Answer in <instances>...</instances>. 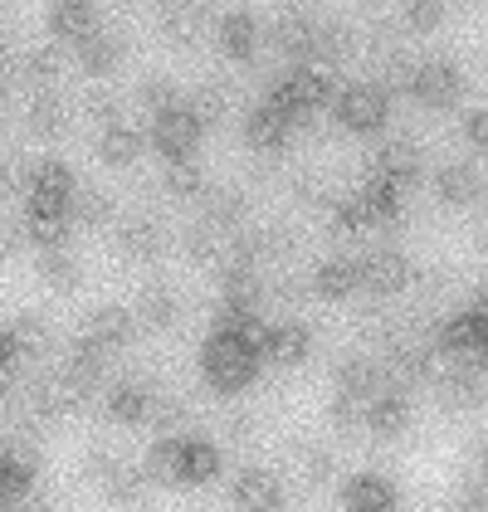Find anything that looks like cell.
<instances>
[{"label":"cell","instance_id":"obj_7","mask_svg":"<svg viewBox=\"0 0 488 512\" xmlns=\"http://www.w3.org/2000/svg\"><path fill=\"white\" fill-rule=\"evenodd\" d=\"M215 40H220V49H225V59L249 64L254 49H259V40H264V30H259V20H254L249 10H230V15L215 20Z\"/></svg>","mask_w":488,"mask_h":512},{"label":"cell","instance_id":"obj_37","mask_svg":"<svg viewBox=\"0 0 488 512\" xmlns=\"http://www.w3.org/2000/svg\"><path fill=\"white\" fill-rule=\"evenodd\" d=\"M88 118L108 132V127H122V108L113 103V98H93V103H88Z\"/></svg>","mask_w":488,"mask_h":512},{"label":"cell","instance_id":"obj_12","mask_svg":"<svg viewBox=\"0 0 488 512\" xmlns=\"http://www.w3.org/2000/svg\"><path fill=\"white\" fill-rule=\"evenodd\" d=\"M303 356H308V327H264L259 361H269V366H298Z\"/></svg>","mask_w":488,"mask_h":512},{"label":"cell","instance_id":"obj_11","mask_svg":"<svg viewBox=\"0 0 488 512\" xmlns=\"http://www.w3.org/2000/svg\"><path fill=\"white\" fill-rule=\"evenodd\" d=\"M440 347H445L449 356H459V361H474V356H484V313H479V308L459 313L445 327V332H440Z\"/></svg>","mask_w":488,"mask_h":512},{"label":"cell","instance_id":"obj_41","mask_svg":"<svg viewBox=\"0 0 488 512\" xmlns=\"http://www.w3.org/2000/svg\"><path fill=\"white\" fill-rule=\"evenodd\" d=\"M469 5H479V0H469Z\"/></svg>","mask_w":488,"mask_h":512},{"label":"cell","instance_id":"obj_30","mask_svg":"<svg viewBox=\"0 0 488 512\" xmlns=\"http://www.w3.org/2000/svg\"><path fill=\"white\" fill-rule=\"evenodd\" d=\"M40 274H44L49 288L69 293V288H79V259H74V254H64V249H44L40 254Z\"/></svg>","mask_w":488,"mask_h":512},{"label":"cell","instance_id":"obj_10","mask_svg":"<svg viewBox=\"0 0 488 512\" xmlns=\"http://www.w3.org/2000/svg\"><path fill=\"white\" fill-rule=\"evenodd\" d=\"M235 508L240 512H279L284 508V488L279 478L264 469H244L235 483Z\"/></svg>","mask_w":488,"mask_h":512},{"label":"cell","instance_id":"obj_3","mask_svg":"<svg viewBox=\"0 0 488 512\" xmlns=\"http://www.w3.org/2000/svg\"><path fill=\"white\" fill-rule=\"evenodd\" d=\"M201 137H205V127L191 118V108H186V103H181V108H171V113H162V118H152V147H157L171 166L196 161Z\"/></svg>","mask_w":488,"mask_h":512},{"label":"cell","instance_id":"obj_15","mask_svg":"<svg viewBox=\"0 0 488 512\" xmlns=\"http://www.w3.org/2000/svg\"><path fill=\"white\" fill-rule=\"evenodd\" d=\"M352 54H357V35H352L342 20H323V25H313V69L337 64V59H352Z\"/></svg>","mask_w":488,"mask_h":512},{"label":"cell","instance_id":"obj_40","mask_svg":"<svg viewBox=\"0 0 488 512\" xmlns=\"http://www.w3.org/2000/svg\"><path fill=\"white\" fill-rule=\"evenodd\" d=\"M362 5H376V0H362Z\"/></svg>","mask_w":488,"mask_h":512},{"label":"cell","instance_id":"obj_36","mask_svg":"<svg viewBox=\"0 0 488 512\" xmlns=\"http://www.w3.org/2000/svg\"><path fill=\"white\" fill-rule=\"evenodd\" d=\"M69 235V220H30V239L40 244V249H59Z\"/></svg>","mask_w":488,"mask_h":512},{"label":"cell","instance_id":"obj_35","mask_svg":"<svg viewBox=\"0 0 488 512\" xmlns=\"http://www.w3.org/2000/svg\"><path fill=\"white\" fill-rule=\"evenodd\" d=\"M108 215H113V205H108V200L74 186V196H69V220H83V225H103Z\"/></svg>","mask_w":488,"mask_h":512},{"label":"cell","instance_id":"obj_14","mask_svg":"<svg viewBox=\"0 0 488 512\" xmlns=\"http://www.w3.org/2000/svg\"><path fill=\"white\" fill-rule=\"evenodd\" d=\"M244 137H249V147H259V152H279L288 137H293V127H288L284 113H274L269 103H259L249 122H244Z\"/></svg>","mask_w":488,"mask_h":512},{"label":"cell","instance_id":"obj_19","mask_svg":"<svg viewBox=\"0 0 488 512\" xmlns=\"http://www.w3.org/2000/svg\"><path fill=\"white\" fill-rule=\"evenodd\" d=\"M479 171L474 166H459V161H449V166H440V176H435V191H440V200L445 205H474L479 200Z\"/></svg>","mask_w":488,"mask_h":512},{"label":"cell","instance_id":"obj_8","mask_svg":"<svg viewBox=\"0 0 488 512\" xmlns=\"http://www.w3.org/2000/svg\"><path fill=\"white\" fill-rule=\"evenodd\" d=\"M93 30H98L93 0H54V10H49V35H54V44H69L74 49Z\"/></svg>","mask_w":488,"mask_h":512},{"label":"cell","instance_id":"obj_33","mask_svg":"<svg viewBox=\"0 0 488 512\" xmlns=\"http://www.w3.org/2000/svg\"><path fill=\"white\" fill-rule=\"evenodd\" d=\"M166 191L176 200H201L205 196V176L196 161H181V166H166Z\"/></svg>","mask_w":488,"mask_h":512},{"label":"cell","instance_id":"obj_26","mask_svg":"<svg viewBox=\"0 0 488 512\" xmlns=\"http://www.w3.org/2000/svg\"><path fill=\"white\" fill-rule=\"evenodd\" d=\"M176 313H181L176 293L157 283V288H147V293L137 298V313H132V317H137V322H147V327H171V322H176Z\"/></svg>","mask_w":488,"mask_h":512},{"label":"cell","instance_id":"obj_1","mask_svg":"<svg viewBox=\"0 0 488 512\" xmlns=\"http://www.w3.org/2000/svg\"><path fill=\"white\" fill-rule=\"evenodd\" d=\"M259 347L244 337L240 327H215L210 332V342H205V352H201V371H205V381L215 386V391H244L254 376H259Z\"/></svg>","mask_w":488,"mask_h":512},{"label":"cell","instance_id":"obj_9","mask_svg":"<svg viewBox=\"0 0 488 512\" xmlns=\"http://www.w3.org/2000/svg\"><path fill=\"white\" fill-rule=\"evenodd\" d=\"M74 54H79L83 74H93V79H108V74H118L122 69V40L113 35V30H93V35H83L79 44H74Z\"/></svg>","mask_w":488,"mask_h":512},{"label":"cell","instance_id":"obj_31","mask_svg":"<svg viewBox=\"0 0 488 512\" xmlns=\"http://www.w3.org/2000/svg\"><path fill=\"white\" fill-rule=\"evenodd\" d=\"M137 103H142L147 118H162V113H171V108H181L186 98H181V88H176L171 79H147L142 88H137Z\"/></svg>","mask_w":488,"mask_h":512},{"label":"cell","instance_id":"obj_29","mask_svg":"<svg viewBox=\"0 0 488 512\" xmlns=\"http://www.w3.org/2000/svg\"><path fill=\"white\" fill-rule=\"evenodd\" d=\"M147 410H152V395L142 391V386H118V391L108 395V415H113L118 425H137V420H147Z\"/></svg>","mask_w":488,"mask_h":512},{"label":"cell","instance_id":"obj_6","mask_svg":"<svg viewBox=\"0 0 488 512\" xmlns=\"http://www.w3.org/2000/svg\"><path fill=\"white\" fill-rule=\"evenodd\" d=\"M342 508L347 512H396V483L381 473H352L342 483Z\"/></svg>","mask_w":488,"mask_h":512},{"label":"cell","instance_id":"obj_24","mask_svg":"<svg viewBox=\"0 0 488 512\" xmlns=\"http://www.w3.org/2000/svg\"><path fill=\"white\" fill-rule=\"evenodd\" d=\"M415 176H420V147H415V142H391V147H381V181L406 186Z\"/></svg>","mask_w":488,"mask_h":512},{"label":"cell","instance_id":"obj_34","mask_svg":"<svg viewBox=\"0 0 488 512\" xmlns=\"http://www.w3.org/2000/svg\"><path fill=\"white\" fill-rule=\"evenodd\" d=\"M186 254L196 264H215V259H225V239H220V230H210V225H196L186 235Z\"/></svg>","mask_w":488,"mask_h":512},{"label":"cell","instance_id":"obj_13","mask_svg":"<svg viewBox=\"0 0 488 512\" xmlns=\"http://www.w3.org/2000/svg\"><path fill=\"white\" fill-rule=\"evenodd\" d=\"M132 332H137V317L127 313V308H98V313L88 317V337H83V342H93V347L103 352V347L132 342Z\"/></svg>","mask_w":488,"mask_h":512},{"label":"cell","instance_id":"obj_38","mask_svg":"<svg viewBox=\"0 0 488 512\" xmlns=\"http://www.w3.org/2000/svg\"><path fill=\"white\" fill-rule=\"evenodd\" d=\"M303 469H308V478H318V483H323L327 473H332V459H327L323 449H308V454H303Z\"/></svg>","mask_w":488,"mask_h":512},{"label":"cell","instance_id":"obj_18","mask_svg":"<svg viewBox=\"0 0 488 512\" xmlns=\"http://www.w3.org/2000/svg\"><path fill=\"white\" fill-rule=\"evenodd\" d=\"M220 473V449L210 439H181V483L196 488Z\"/></svg>","mask_w":488,"mask_h":512},{"label":"cell","instance_id":"obj_16","mask_svg":"<svg viewBox=\"0 0 488 512\" xmlns=\"http://www.w3.org/2000/svg\"><path fill=\"white\" fill-rule=\"evenodd\" d=\"M142 483H162V488H181V439L162 434L142 464Z\"/></svg>","mask_w":488,"mask_h":512},{"label":"cell","instance_id":"obj_25","mask_svg":"<svg viewBox=\"0 0 488 512\" xmlns=\"http://www.w3.org/2000/svg\"><path fill=\"white\" fill-rule=\"evenodd\" d=\"M201 25H205V5H196V0H171V10H166V40L196 44Z\"/></svg>","mask_w":488,"mask_h":512},{"label":"cell","instance_id":"obj_39","mask_svg":"<svg viewBox=\"0 0 488 512\" xmlns=\"http://www.w3.org/2000/svg\"><path fill=\"white\" fill-rule=\"evenodd\" d=\"M464 137H469L474 147H484V137H488V122H484V113H469V118H464Z\"/></svg>","mask_w":488,"mask_h":512},{"label":"cell","instance_id":"obj_4","mask_svg":"<svg viewBox=\"0 0 488 512\" xmlns=\"http://www.w3.org/2000/svg\"><path fill=\"white\" fill-rule=\"evenodd\" d=\"M406 93L420 103V108H454V103L464 98V69H459V64H449V59L415 64Z\"/></svg>","mask_w":488,"mask_h":512},{"label":"cell","instance_id":"obj_5","mask_svg":"<svg viewBox=\"0 0 488 512\" xmlns=\"http://www.w3.org/2000/svg\"><path fill=\"white\" fill-rule=\"evenodd\" d=\"M357 288L376 293V298H396L410 288V264L396 249H376V254L357 259Z\"/></svg>","mask_w":488,"mask_h":512},{"label":"cell","instance_id":"obj_23","mask_svg":"<svg viewBox=\"0 0 488 512\" xmlns=\"http://www.w3.org/2000/svg\"><path fill=\"white\" fill-rule=\"evenodd\" d=\"M59 64H64L59 44H49V49H30V54L20 59V83H30L35 93H49L54 79H59Z\"/></svg>","mask_w":488,"mask_h":512},{"label":"cell","instance_id":"obj_17","mask_svg":"<svg viewBox=\"0 0 488 512\" xmlns=\"http://www.w3.org/2000/svg\"><path fill=\"white\" fill-rule=\"evenodd\" d=\"M142 152H147V137H142L137 127H127V122H122V127H108V132L98 137V161H103V166H132Z\"/></svg>","mask_w":488,"mask_h":512},{"label":"cell","instance_id":"obj_22","mask_svg":"<svg viewBox=\"0 0 488 512\" xmlns=\"http://www.w3.org/2000/svg\"><path fill=\"white\" fill-rule=\"evenodd\" d=\"M313 288L323 293L327 303H342V298H352V293H357V259H327V264H318Z\"/></svg>","mask_w":488,"mask_h":512},{"label":"cell","instance_id":"obj_20","mask_svg":"<svg viewBox=\"0 0 488 512\" xmlns=\"http://www.w3.org/2000/svg\"><path fill=\"white\" fill-rule=\"evenodd\" d=\"M64 122H69V108H64V98H59L54 88L30 98V108H25V127H30L35 137H59V132H64Z\"/></svg>","mask_w":488,"mask_h":512},{"label":"cell","instance_id":"obj_28","mask_svg":"<svg viewBox=\"0 0 488 512\" xmlns=\"http://www.w3.org/2000/svg\"><path fill=\"white\" fill-rule=\"evenodd\" d=\"M445 25V0H406L401 5V30L406 35H435Z\"/></svg>","mask_w":488,"mask_h":512},{"label":"cell","instance_id":"obj_2","mask_svg":"<svg viewBox=\"0 0 488 512\" xmlns=\"http://www.w3.org/2000/svg\"><path fill=\"white\" fill-rule=\"evenodd\" d=\"M332 118L342 122L347 132H357V137H371V132H381V122L391 118V93L381 83H352V88L332 93Z\"/></svg>","mask_w":488,"mask_h":512},{"label":"cell","instance_id":"obj_21","mask_svg":"<svg viewBox=\"0 0 488 512\" xmlns=\"http://www.w3.org/2000/svg\"><path fill=\"white\" fill-rule=\"evenodd\" d=\"M30 483H35V454H25V449H5V454H0V503L30 493Z\"/></svg>","mask_w":488,"mask_h":512},{"label":"cell","instance_id":"obj_32","mask_svg":"<svg viewBox=\"0 0 488 512\" xmlns=\"http://www.w3.org/2000/svg\"><path fill=\"white\" fill-rule=\"evenodd\" d=\"M201 200H205V225H210V230H235L244 220V200L235 196V191H215V196L205 191Z\"/></svg>","mask_w":488,"mask_h":512},{"label":"cell","instance_id":"obj_27","mask_svg":"<svg viewBox=\"0 0 488 512\" xmlns=\"http://www.w3.org/2000/svg\"><path fill=\"white\" fill-rule=\"evenodd\" d=\"M118 235H122V249H127L132 259H157V254H162V230H157L152 220H142V215H132Z\"/></svg>","mask_w":488,"mask_h":512}]
</instances>
